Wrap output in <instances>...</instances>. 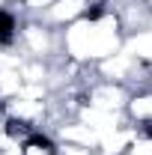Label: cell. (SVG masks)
<instances>
[{
    "mask_svg": "<svg viewBox=\"0 0 152 155\" xmlns=\"http://www.w3.org/2000/svg\"><path fill=\"white\" fill-rule=\"evenodd\" d=\"M24 87V78H21V69H0V107L15 98Z\"/></svg>",
    "mask_w": 152,
    "mask_h": 155,
    "instance_id": "obj_4",
    "label": "cell"
},
{
    "mask_svg": "<svg viewBox=\"0 0 152 155\" xmlns=\"http://www.w3.org/2000/svg\"><path fill=\"white\" fill-rule=\"evenodd\" d=\"M125 42V30L107 6H95L90 15L60 30V60L78 69H93L104 57L116 54Z\"/></svg>",
    "mask_w": 152,
    "mask_h": 155,
    "instance_id": "obj_1",
    "label": "cell"
},
{
    "mask_svg": "<svg viewBox=\"0 0 152 155\" xmlns=\"http://www.w3.org/2000/svg\"><path fill=\"white\" fill-rule=\"evenodd\" d=\"M21 155H60L57 152V140L51 134H45V131H39V134H33L30 140H24Z\"/></svg>",
    "mask_w": 152,
    "mask_h": 155,
    "instance_id": "obj_5",
    "label": "cell"
},
{
    "mask_svg": "<svg viewBox=\"0 0 152 155\" xmlns=\"http://www.w3.org/2000/svg\"><path fill=\"white\" fill-rule=\"evenodd\" d=\"M122 116H125V122L131 128H137V131H152V87L131 90Z\"/></svg>",
    "mask_w": 152,
    "mask_h": 155,
    "instance_id": "obj_3",
    "label": "cell"
},
{
    "mask_svg": "<svg viewBox=\"0 0 152 155\" xmlns=\"http://www.w3.org/2000/svg\"><path fill=\"white\" fill-rule=\"evenodd\" d=\"M15 45L27 60H60V30L48 27L42 18L21 21Z\"/></svg>",
    "mask_w": 152,
    "mask_h": 155,
    "instance_id": "obj_2",
    "label": "cell"
},
{
    "mask_svg": "<svg viewBox=\"0 0 152 155\" xmlns=\"http://www.w3.org/2000/svg\"><path fill=\"white\" fill-rule=\"evenodd\" d=\"M122 155H152V131H134L131 143Z\"/></svg>",
    "mask_w": 152,
    "mask_h": 155,
    "instance_id": "obj_6",
    "label": "cell"
}]
</instances>
